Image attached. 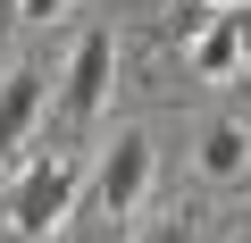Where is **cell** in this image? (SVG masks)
Wrapping results in <instances>:
<instances>
[{"mask_svg":"<svg viewBox=\"0 0 251 243\" xmlns=\"http://www.w3.org/2000/svg\"><path fill=\"white\" fill-rule=\"evenodd\" d=\"M151 168H159L151 135H143V126H117V135H109V151H100L92 201H100L109 218H134V210H143V193H151Z\"/></svg>","mask_w":251,"mask_h":243,"instance_id":"cell-1","label":"cell"},{"mask_svg":"<svg viewBox=\"0 0 251 243\" xmlns=\"http://www.w3.org/2000/svg\"><path fill=\"white\" fill-rule=\"evenodd\" d=\"M109 84H117V34L109 26H84L75 51H67V76H59V109L84 126V117L109 109Z\"/></svg>","mask_w":251,"mask_h":243,"instance_id":"cell-2","label":"cell"},{"mask_svg":"<svg viewBox=\"0 0 251 243\" xmlns=\"http://www.w3.org/2000/svg\"><path fill=\"white\" fill-rule=\"evenodd\" d=\"M75 160H34L17 185H9V235H50L67 210H75Z\"/></svg>","mask_w":251,"mask_h":243,"instance_id":"cell-3","label":"cell"},{"mask_svg":"<svg viewBox=\"0 0 251 243\" xmlns=\"http://www.w3.org/2000/svg\"><path fill=\"white\" fill-rule=\"evenodd\" d=\"M42 109H50V76L42 67H9V76H0V176L17 168L25 135L42 126Z\"/></svg>","mask_w":251,"mask_h":243,"instance_id":"cell-4","label":"cell"},{"mask_svg":"<svg viewBox=\"0 0 251 243\" xmlns=\"http://www.w3.org/2000/svg\"><path fill=\"white\" fill-rule=\"evenodd\" d=\"M243 168H251V135L234 126V117L201 126V176H209V185H226V176H243Z\"/></svg>","mask_w":251,"mask_h":243,"instance_id":"cell-5","label":"cell"},{"mask_svg":"<svg viewBox=\"0 0 251 243\" xmlns=\"http://www.w3.org/2000/svg\"><path fill=\"white\" fill-rule=\"evenodd\" d=\"M193 67H201V76H209V84H226V76H234V67H243V42H234V26H226V17H218V26H201V34H193Z\"/></svg>","mask_w":251,"mask_h":243,"instance_id":"cell-6","label":"cell"},{"mask_svg":"<svg viewBox=\"0 0 251 243\" xmlns=\"http://www.w3.org/2000/svg\"><path fill=\"white\" fill-rule=\"evenodd\" d=\"M134 243H193V218H159L151 235H134Z\"/></svg>","mask_w":251,"mask_h":243,"instance_id":"cell-7","label":"cell"},{"mask_svg":"<svg viewBox=\"0 0 251 243\" xmlns=\"http://www.w3.org/2000/svg\"><path fill=\"white\" fill-rule=\"evenodd\" d=\"M59 9H67V0H17V26H50Z\"/></svg>","mask_w":251,"mask_h":243,"instance_id":"cell-8","label":"cell"},{"mask_svg":"<svg viewBox=\"0 0 251 243\" xmlns=\"http://www.w3.org/2000/svg\"><path fill=\"white\" fill-rule=\"evenodd\" d=\"M226 26H234V42H243V59H251V0H234V9H226Z\"/></svg>","mask_w":251,"mask_h":243,"instance_id":"cell-9","label":"cell"},{"mask_svg":"<svg viewBox=\"0 0 251 243\" xmlns=\"http://www.w3.org/2000/svg\"><path fill=\"white\" fill-rule=\"evenodd\" d=\"M193 9H201V17H226V9H234V0H193Z\"/></svg>","mask_w":251,"mask_h":243,"instance_id":"cell-10","label":"cell"},{"mask_svg":"<svg viewBox=\"0 0 251 243\" xmlns=\"http://www.w3.org/2000/svg\"><path fill=\"white\" fill-rule=\"evenodd\" d=\"M9 26H17V0H0V34H9Z\"/></svg>","mask_w":251,"mask_h":243,"instance_id":"cell-11","label":"cell"}]
</instances>
